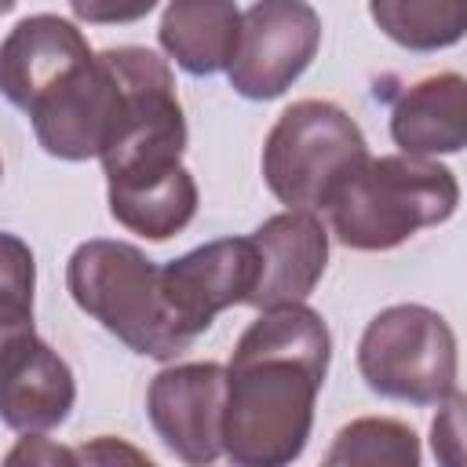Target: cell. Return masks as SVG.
Returning <instances> with one entry per match:
<instances>
[{
  "label": "cell",
  "instance_id": "1",
  "mask_svg": "<svg viewBox=\"0 0 467 467\" xmlns=\"http://www.w3.org/2000/svg\"><path fill=\"white\" fill-rule=\"evenodd\" d=\"M332 339L317 310L285 303L263 310L226 365L223 452L241 467L292 463L314 423Z\"/></svg>",
  "mask_w": 467,
  "mask_h": 467
},
{
  "label": "cell",
  "instance_id": "2",
  "mask_svg": "<svg viewBox=\"0 0 467 467\" xmlns=\"http://www.w3.org/2000/svg\"><path fill=\"white\" fill-rule=\"evenodd\" d=\"M460 204L456 175L416 153L368 157L332 197V230L347 248L387 252L416 230L445 223Z\"/></svg>",
  "mask_w": 467,
  "mask_h": 467
},
{
  "label": "cell",
  "instance_id": "3",
  "mask_svg": "<svg viewBox=\"0 0 467 467\" xmlns=\"http://www.w3.org/2000/svg\"><path fill=\"white\" fill-rule=\"evenodd\" d=\"M73 303L124 347L146 358H175L190 343L168 317L161 266L128 241H84L66 266Z\"/></svg>",
  "mask_w": 467,
  "mask_h": 467
},
{
  "label": "cell",
  "instance_id": "4",
  "mask_svg": "<svg viewBox=\"0 0 467 467\" xmlns=\"http://www.w3.org/2000/svg\"><path fill=\"white\" fill-rule=\"evenodd\" d=\"M109 62L124 84L120 124L102 150V171L113 190H135L175 175L186 150V120L168 62L146 47H109Z\"/></svg>",
  "mask_w": 467,
  "mask_h": 467
},
{
  "label": "cell",
  "instance_id": "5",
  "mask_svg": "<svg viewBox=\"0 0 467 467\" xmlns=\"http://www.w3.org/2000/svg\"><path fill=\"white\" fill-rule=\"evenodd\" d=\"M368 161L361 128L347 109L321 99L292 102L266 135L263 179L270 193L303 212L328 208L339 186Z\"/></svg>",
  "mask_w": 467,
  "mask_h": 467
},
{
  "label": "cell",
  "instance_id": "6",
  "mask_svg": "<svg viewBox=\"0 0 467 467\" xmlns=\"http://www.w3.org/2000/svg\"><path fill=\"white\" fill-rule=\"evenodd\" d=\"M358 368L383 398L434 405L456 387V336L438 310L398 303L361 332Z\"/></svg>",
  "mask_w": 467,
  "mask_h": 467
},
{
  "label": "cell",
  "instance_id": "7",
  "mask_svg": "<svg viewBox=\"0 0 467 467\" xmlns=\"http://www.w3.org/2000/svg\"><path fill=\"white\" fill-rule=\"evenodd\" d=\"M321 44V18L306 0H255L241 15L230 84L244 99H277L299 80Z\"/></svg>",
  "mask_w": 467,
  "mask_h": 467
},
{
  "label": "cell",
  "instance_id": "8",
  "mask_svg": "<svg viewBox=\"0 0 467 467\" xmlns=\"http://www.w3.org/2000/svg\"><path fill=\"white\" fill-rule=\"evenodd\" d=\"M259 285V252L252 237L208 241L161 266V292L171 325L193 343L219 310L248 303Z\"/></svg>",
  "mask_w": 467,
  "mask_h": 467
},
{
  "label": "cell",
  "instance_id": "9",
  "mask_svg": "<svg viewBox=\"0 0 467 467\" xmlns=\"http://www.w3.org/2000/svg\"><path fill=\"white\" fill-rule=\"evenodd\" d=\"M124 113V84L109 62V51H99L80 66L62 88H55L40 106L29 109L36 142L62 161L102 157Z\"/></svg>",
  "mask_w": 467,
  "mask_h": 467
},
{
  "label": "cell",
  "instance_id": "10",
  "mask_svg": "<svg viewBox=\"0 0 467 467\" xmlns=\"http://www.w3.org/2000/svg\"><path fill=\"white\" fill-rule=\"evenodd\" d=\"M146 412L179 460L212 463L223 452L226 368L215 361H193L157 372L146 394Z\"/></svg>",
  "mask_w": 467,
  "mask_h": 467
},
{
  "label": "cell",
  "instance_id": "11",
  "mask_svg": "<svg viewBox=\"0 0 467 467\" xmlns=\"http://www.w3.org/2000/svg\"><path fill=\"white\" fill-rule=\"evenodd\" d=\"M73 398L69 365L33 328L0 336V416L11 431L40 434L58 427Z\"/></svg>",
  "mask_w": 467,
  "mask_h": 467
},
{
  "label": "cell",
  "instance_id": "12",
  "mask_svg": "<svg viewBox=\"0 0 467 467\" xmlns=\"http://www.w3.org/2000/svg\"><path fill=\"white\" fill-rule=\"evenodd\" d=\"M91 58L95 51L73 22L58 15H33L22 18L4 40L0 88L22 113H29Z\"/></svg>",
  "mask_w": 467,
  "mask_h": 467
},
{
  "label": "cell",
  "instance_id": "13",
  "mask_svg": "<svg viewBox=\"0 0 467 467\" xmlns=\"http://www.w3.org/2000/svg\"><path fill=\"white\" fill-rule=\"evenodd\" d=\"M259 252V285L248 306L270 310L285 303H303L325 274L328 263V234L314 212L288 208L266 219L255 234Z\"/></svg>",
  "mask_w": 467,
  "mask_h": 467
},
{
  "label": "cell",
  "instance_id": "14",
  "mask_svg": "<svg viewBox=\"0 0 467 467\" xmlns=\"http://www.w3.org/2000/svg\"><path fill=\"white\" fill-rule=\"evenodd\" d=\"M390 135L401 153L434 157L467 146V80L460 73H434L412 84L390 113Z\"/></svg>",
  "mask_w": 467,
  "mask_h": 467
},
{
  "label": "cell",
  "instance_id": "15",
  "mask_svg": "<svg viewBox=\"0 0 467 467\" xmlns=\"http://www.w3.org/2000/svg\"><path fill=\"white\" fill-rule=\"evenodd\" d=\"M157 36L186 73H219L237 55L241 11L234 0H171Z\"/></svg>",
  "mask_w": 467,
  "mask_h": 467
},
{
  "label": "cell",
  "instance_id": "16",
  "mask_svg": "<svg viewBox=\"0 0 467 467\" xmlns=\"http://www.w3.org/2000/svg\"><path fill=\"white\" fill-rule=\"evenodd\" d=\"M193 212H197V186L186 168H179L161 182L109 193V215L124 230L142 234L150 241H168L193 219Z\"/></svg>",
  "mask_w": 467,
  "mask_h": 467
},
{
  "label": "cell",
  "instance_id": "17",
  "mask_svg": "<svg viewBox=\"0 0 467 467\" xmlns=\"http://www.w3.org/2000/svg\"><path fill=\"white\" fill-rule=\"evenodd\" d=\"M368 11L409 51H438L467 33V0H368Z\"/></svg>",
  "mask_w": 467,
  "mask_h": 467
},
{
  "label": "cell",
  "instance_id": "18",
  "mask_svg": "<svg viewBox=\"0 0 467 467\" xmlns=\"http://www.w3.org/2000/svg\"><path fill=\"white\" fill-rule=\"evenodd\" d=\"M328 467H416L420 463V441L416 431L398 423V420H383V416H365L347 423L332 449L325 452Z\"/></svg>",
  "mask_w": 467,
  "mask_h": 467
},
{
  "label": "cell",
  "instance_id": "19",
  "mask_svg": "<svg viewBox=\"0 0 467 467\" xmlns=\"http://www.w3.org/2000/svg\"><path fill=\"white\" fill-rule=\"evenodd\" d=\"M33 328V255L15 237L4 234V303H0V336Z\"/></svg>",
  "mask_w": 467,
  "mask_h": 467
},
{
  "label": "cell",
  "instance_id": "20",
  "mask_svg": "<svg viewBox=\"0 0 467 467\" xmlns=\"http://www.w3.org/2000/svg\"><path fill=\"white\" fill-rule=\"evenodd\" d=\"M434 460L445 467H467V394L441 398V409L431 423Z\"/></svg>",
  "mask_w": 467,
  "mask_h": 467
},
{
  "label": "cell",
  "instance_id": "21",
  "mask_svg": "<svg viewBox=\"0 0 467 467\" xmlns=\"http://www.w3.org/2000/svg\"><path fill=\"white\" fill-rule=\"evenodd\" d=\"M69 7L80 22L124 26V22H139L142 15H150L157 7V0H69Z\"/></svg>",
  "mask_w": 467,
  "mask_h": 467
},
{
  "label": "cell",
  "instance_id": "22",
  "mask_svg": "<svg viewBox=\"0 0 467 467\" xmlns=\"http://www.w3.org/2000/svg\"><path fill=\"white\" fill-rule=\"evenodd\" d=\"M22 460H29V463H73L77 460V452H66V449H58V445H47L44 438H26L18 449H11L7 452V463L15 467V463H22Z\"/></svg>",
  "mask_w": 467,
  "mask_h": 467
},
{
  "label": "cell",
  "instance_id": "23",
  "mask_svg": "<svg viewBox=\"0 0 467 467\" xmlns=\"http://www.w3.org/2000/svg\"><path fill=\"white\" fill-rule=\"evenodd\" d=\"M80 456H84V460H120V456H128V460H135V463H142V460H146L142 452L124 449V445H113L109 438H99V441H95V445H88Z\"/></svg>",
  "mask_w": 467,
  "mask_h": 467
}]
</instances>
